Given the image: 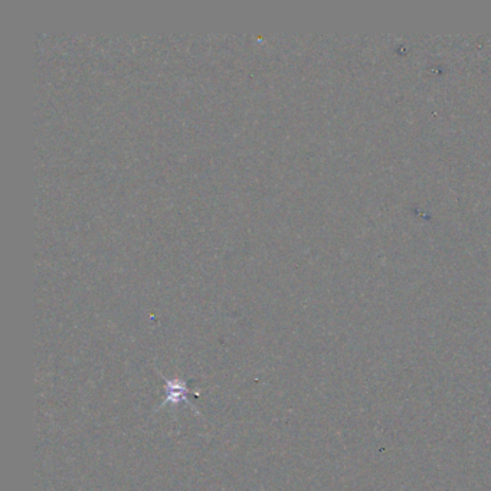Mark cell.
Here are the masks:
<instances>
[{"instance_id":"1","label":"cell","mask_w":491,"mask_h":491,"mask_svg":"<svg viewBox=\"0 0 491 491\" xmlns=\"http://www.w3.org/2000/svg\"><path fill=\"white\" fill-rule=\"evenodd\" d=\"M186 384L178 382V381H170L167 382V399L166 402H173L176 403L179 400H186ZM164 402V403H166Z\"/></svg>"}]
</instances>
